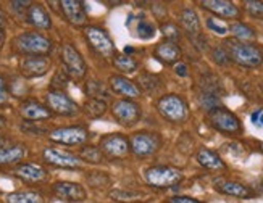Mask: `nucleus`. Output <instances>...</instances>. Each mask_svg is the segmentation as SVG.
<instances>
[{
  "label": "nucleus",
  "mask_w": 263,
  "mask_h": 203,
  "mask_svg": "<svg viewBox=\"0 0 263 203\" xmlns=\"http://www.w3.org/2000/svg\"><path fill=\"white\" fill-rule=\"evenodd\" d=\"M212 58H213V62L216 65H221V66H224V65H228V63L231 62L230 56H228V52L224 50L223 45H221V47H215L212 50Z\"/></svg>",
  "instance_id": "41"
},
{
  "label": "nucleus",
  "mask_w": 263,
  "mask_h": 203,
  "mask_svg": "<svg viewBox=\"0 0 263 203\" xmlns=\"http://www.w3.org/2000/svg\"><path fill=\"white\" fill-rule=\"evenodd\" d=\"M250 119H252V123L255 124V126L263 128V111H261V110L254 111V113H252V116H250Z\"/></svg>",
  "instance_id": "46"
},
{
  "label": "nucleus",
  "mask_w": 263,
  "mask_h": 203,
  "mask_svg": "<svg viewBox=\"0 0 263 203\" xmlns=\"http://www.w3.org/2000/svg\"><path fill=\"white\" fill-rule=\"evenodd\" d=\"M87 182L92 187H105L111 182V179L105 171H90L87 174Z\"/></svg>",
  "instance_id": "36"
},
{
  "label": "nucleus",
  "mask_w": 263,
  "mask_h": 203,
  "mask_svg": "<svg viewBox=\"0 0 263 203\" xmlns=\"http://www.w3.org/2000/svg\"><path fill=\"white\" fill-rule=\"evenodd\" d=\"M26 156V147L23 144L0 145V166H16Z\"/></svg>",
  "instance_id": "23"
},
{
  "label": "nucleus",
  "mask_w": 263,
  "mask_h": 203,
  "mask_svg": "<svg viewBox=\"0 0 263 203\" xmlns=\"http://www.w3.org/2000/svg\"><path fill=\"white\" fill-rule=\"evenodd\" d=\"M52 194L65 203H81L87 200L86 187L73 180H57L52 184Z\"/></svg>",
  "instance_id": "13"
},
{
  "label": "nucleus",
  "mask_w": 263,
  "mask_h": 203,
  "mask_svg": "<svg viewBox=\"0 0 263 203\" xmlns=\"http://www.w3.org/2000/svg\"><path fill=\"white\" fill-rule=\"evenodd\" d=\"M170 203H202V201L192 197H186V195H176L170 198Z\"/></svg>",
  "instance_id": "45"
},
{
  "label": "nucleus",
  "mask_w": 263,
  "mask_h": 203,
  "mask_svg": "<svg viewBox=\"0 0 263 203\" xmlns=\"http://www.w3.org/2000/svg\"><path fill=\"white\" fill-rule=\"evenodd\" d=\"M230 60L244 68H257L263 63V47L252 42H241L236 39H228L223 42Z\"/></svg>",
  "instance_id": "1"
},
{
  "label": "nucleus",
  "mask_w": 263,
  "mask_h": 203,
  "mask_svg": "<svg viewBox=\"0 0 263 203\" xmlns=\"http://www.w3.org/2000/svg\"><path fill=\"white\" fill-rule=\"evenodd\" d=\"M10 100V90H8V84L5 81V77L0 74V107H4L8 104Z\"/></svg>",
  "instance_id": "43"
},
{
  "label": "nucleus",
  "mask_w": 263,
  "mask_h": 203,
  "mask_svg": "<svg viewBox=\"0 0 263 203\" xmlns=\"http://www.w3.org/2000/svg\"><path fill=\"white\" fill-rule=\"evenodd\" d=\"M160 31H162L165 40H171V42H176L181 39V28L175 23H163L160 26Z\"/></svg>",
  "instance_id": "37"
},
{
  "label": "nucleus",
  "mask_w": 263,
  "mask_h": 203,
  "mask_svg": "<svg viewBox=\"0 0 263 203\" xmlns=\"http://www.w3.org/2000/svg\"><path fill=\"white\" fill-rule=\"evenodd\" d=\"M11 174L25 184H42L49 177L47 169L37 163H20L11 169Z\"/></svg>",
  "instance_id": "17"
},
{
  "label": "nucleus",
  "mask_w": 263,
  "mask_h": 203,
  "mask_svg": "<svg viewBox=\"0 0 263 203\" xmlns=\"http://www.w3.org/2000/svg\"><path fill=\"white\" fill-rule=\"evenodd\" d=\"M110 197L118 201H133V200L139 198L141 194H137V192H129V190H115V192H111Z\"/></svg>",
  "instance_id": "40"
},
{
  "label": "nucleus",
  "mask_w": 263,
  "mask_h": 203,
  "mask_svg": "<svg viewBox=\"0 0 263 203\" xmlns=\"http://www.w3.org/2000/svg\"><path fill=\"white\" fill-rule=\"evenodd\" d=\"M84 37L89 44V47L94 50L96 55H99L104 60H113L117 55V47L113 39L108 36V32L104 28L99 26H86Z\"/></svg>",
  "instance_id": "4"
},
{
  "label": "nucleus",
  "mask_w": 263,
  "mask_h": 203,
  "mask_svg": "<svg viewBox=\"0 0 263 203\" xmlns=\"http://www.w3.org/2000/svg\"><path fill=\"white\" fill-rule=\"evenodd\" d=\"M145 182L155 187V189H170L182 180V173L178 168L166 166V165H157L151 166L144 171Z\"/></svg>",
  "instance_id": "6"
},
{
  "label": "nucleus",
  "mask_w": 263,
  "mask_h": 203,
  "mask_svg": "<svg viewBox=\"0 0 263 203\" xmlns=\"http://www.w3.org/2000/svg\"><path fill=\"white\" fill-rule=\"evenodd\" d=\"M136 31H137L136 32L137 37L142 40H148V39L155 37V26L147 19H139V23H137V26H136Z\"/></svg>",
  "instance_id": "35"
},
{
  "label": "nucleus",
  "mask_w": 263,
  "mask_h": 203,
  "mask_svg": "<svg viewBox=\"0 0 263 203\" xmlns=\"http://www.w3.org/2000/svg\"><path fill=\"white\" fill-rule=\"evenodd\" d=\"M179 23H181V28L184 29V32L192 40H196L197 37H200L202 25H200V18L196 13V10H192V8L182 10L181 15H179Z\"/></svg>",
  "instance_id": "25"
},
{
  "label": "nucleus",
  "mask_w": 263,
  "mask_h": 203,
  "mask_svg": "<svg viewBox=\"0 0 263 203\" xmlns=\"http://www.w3.org/2000/svg\"><path fill=\"white\" fill-rule=\"evenodd\" d=\"M207 28L210 31H213L215 34H220V36H224V34H228V26H224L223 23H220L216 18H207Z\"/></svg>",
  "instance_id": "42"
},
{
  "label": "nucleus",
  "mask_w": 263,
  "mask_h": 203,
  "mask_svg": "<svg viewBox=\"0 0 263 203\" xmlns=\"http://www.w3.org/2000/svg\"><path fill=\"white\" fill-rule=\"evenodd\" d=\"M244 10L247 11V15H250L252 18L263 19V2H258V0H246Z\"/></svg>",
  "instance_id": "38"
},
{
  "label": "nucleus",
  "mask_w": 263,
  "mask_h": 203,
  "mask_svg": "<svg viewBox=\"0 0 263 203\" xmlns=\"http://www.w3.org/2000/svg\"><path fill=\"white\" fill-rule=\"evenodd\" d=\"M97 147L102 150L107 160H124L131 153L129 139L120 132L102 135Z\"/></svg>",
  "instance_id": "10"
},
{
  "label": "nucleus",
  "mask_w": 263,
  "mask_h": 203,
  "mask_svg": "<svg viewBox=\"0 0 263 203\" xmlns=\"http://www.w3.org/2000/svg\"><path fill=\"white\" fill-rule=\"evenodd\" d=\"M175 71H176L178 76L186 77V76H187V66H186L184 63H178V65L175 66Z\"/></svg>",
  "instance_id": "47"
},
{
  "label": "nucleus",
  "mask_w": 263,
  "mask_h": 203,
  "mask_svg": "<svg viewBox=\"0 0 263 203\" xmlns=\"http://www.w3.org/2000/svg\"><path fill=\"white\" fill-rule=\"evenodd\" d=\"M52 68V60L45 55L37 56H21L18 63L20 74L25 79H36L45 76Z\"/></svg>",
  "instance_id": "14"
},
{
  "label": "nucleus",
  "mask_w": 263,
  "mask_h": 203,
  "mask_svg": "<svg viewBox=\"0 0 263 203\" xmlns=\"http://www.w3.org/2000/svg\"><path fill=\"white\" fill-rule=\"evenodd\" d=\"M108 104L105 100L100 98H87L83 105V111L90 118V119H99L107 113Z\"/></svg>",
  "instance_id": "29"
},
{
  "label": "nucleus",
  "mask_w": 263,
  "mask_h": 203,
  "mask_svg": "<svg viewBox=\"0 0 263 203\" xmlns=\"http://www.w3.org/2000/svg\"><path fill=\"white\" fill-rule=\"evenodd\" d=\"M181 47L176 42L171 40H163L157 44V47L154 49V56L163 65H176L181 58Z\"/></svg>",
  "instance_id": "22"
},
{
  "label": "nucleus",
  "mask_w": 263,
  "mask_h": 203,
  "mask_svg": "<svg viewBox=\"0 0 263 203\" xmlns=\"http://www.w3.org/2000/svg\"><path fill=\"white\" fill-rule=\"evenodd\" d=\"M162 147V137L157 132L139 131L134 132L129 137L131 153L137 158H148L155 155Z\"/></svg>",
  "instance_id": "9"
},
{
  "label": "nucleus",
  "mask_w": 263,
  "mask_h": 203,
  "mask_svg": "<svg viewBox=\"0 0 263 203\" xmlns=\"http://www.w3.org/2000/svg\"><path fill=\"white\" fill-rule=\"evenodd\" d=\"M84 92L87 94V98H100V100H108L110 98V89L100 81H96V79H90V81L86 83Z\"/></svg>",
  "instance_id": "32"
},
{
  "label": "nucleus",
  "mask_w": 263,
  "mask_h": 203,
  "mask_svg": "<svg viewBox=\"0 0 263 203\" xmlns=\"http://www.w3.org/2000/svg\"><path fill=\"white\" fill-rule=\"evenodd\" d=\"M70 81V76L65 71H57L53 79H52V90H65Z\"/></svg>",
  "instance_id": "39"
},
{
  "label": "nucleus",
  "mask_w": 263,
  "mask_h": 203,
  "mask_svg": "<svg viewBox=\"0 0 263 203\" xmlns=\"http://www.w3.org/2000/svg\"><path fill=\"white\" fill-rule=\"evenodd\" d=\"M199 5L203 10H207L215 16L223 18V19L241 18V10L233 2H228V0H202V2H199Z\"/></svg>",
  "instance_id": "20"
},
{
  "label": "nucleus",
  "mask_w": 263,
  "mask_h": 203,
  "mask_svg": "<svg viewBox=\"0 0 263 203\" xmlns=\"http://www.w3.org/2000/svg\"><path fill=\"white\" fill-rule=\"evenodd\" d=\"M4 44H5V28L0 26V49L4 47Z\"/></svg>",
  "instance_id": "49"
},
{
  "label": "nucleus",
  "mask_w": 263,
  "mask_h": 203,
  "mask_svg": "<svg viewBox=\"0 0 263 203\" xmlns=\"http://www.w3.org/2000/svg\"><path fill=\"white\" fill-rule=\"evenodd\" d=\"M45 105L47 108L53 113V115H59V116H65V118H71L79 115V105L76 102L68 95L65 90H49L45 94Z\"/></svg>",
  "instance_id": "12"
},
{
  "label": "nucleus",
  "mask_w": 263,
  "mask_h": 203,
  "mask_svg": "<svg viewBox=\"0 0 263 203\" xmlns=\"http://www.w3.org/2000/svg\"><path fill=\"white\" fill-rule=\"evenodd\" d=\"M26 23L31 25L34 29H39V31H49L52 28V16L47 11L42 4L39 2H32L26 11Z\"/></svg>",
  "instance_id": "21"
},
{
  "label": "nucleus",
  "mask_w": 263,
  "mask_h": 203,
  "mask_svg": "<svg viewBox=\"0 0 263 203\" xmlns=\"http://www.w3.org/2000/svg\"><path fill=\"white\" fill-rule=\"evenodd\" d=\"M31 4H32V2H28V0H23V2H20V0H18V2H10L8 5H10V8H11V10L15 11V13L25 16Z\"/></svg>",
  "instance_id": "44"
},
{
  "label": "nucleus",
  "mask_w": 263,
  "mask_h": 203,
  "mask_svg": "<svg viewBox=\"0 0 263 203\" xmlns=\"http://www.w3.org/2000/svg\"><path fill=\"white\" fill-rule=\"evenodd\" d=\"M110 113L113 119L124 128H133L142 118V108L139 104L129 98H118L111 104Z\"/></svg>",
  "instance_id": "7"
},
{
  "label": "nucleus",
  "mask_w": 263,
  "mask_h": 203,
  "mask_svg": "<svg viewBox=\"0 0 263 203\" xmlns=\"http://www.w3.org/2000/svg\"><path fill=\"white\" fill-rule=\"evenodd\" d=\"M18 113L26 123H41L45 119H50L53 116V113L47 108V105L41 104L39 100H34V98L23 100L18 107Z\"/></svg>",
  "instance_id": "18"
},
{
  "label": "nucleus",
  "mask_w": 263,
  "mask_h": 203,
  "mask_svg": "<svg viewBox=\"0 0 263 203\" xmlns=\"http://www.w3.org/2000/svg\"><path fill=\"white\" fill-rule=\"evenodd\" d=\"M63 71L73 79H84L87 74V63L73 44H63L60 50Z\"/></svg>",
  "instance_id": "11"
},
{
  "label": "nucleus",
  "mask_w": 263,
  "mask_h": 203,
  "mask_svg": "<svg viewBox=\"0 0 263 203\" xmlns=\"http://www.w3.org/2000/svg\"><path fill=\"white\" fill-rule=\"evenodd\" d=\"M199 105L207 110V113L216 107H221V102H220V95L212 94V92H205V90H200L199 94Z\"/></svg>",
  "instance_id": "34"
},
{
  "label": "nucleus",
  "mask_w": 263,
  "mask_h": 203,
  "mask_svg": "<svg viewBox=\"0 0 263 203\" xmlns=\"http://www.w3.org/2000/svg\"><path fill=\"white\" fill-rule=\"evenodd\" d=\"M162 86V79H160L157 74H152V73H142L137 77V87L141 89V92H155V90L160 89Z\"/></svg>",
  "instance_id": "33"
},
{
  "label": "nucleus",
  "mask_w": 263,
  "mask_h": 203,
  "mask_svg": "<svg viewBox=\"0 0 263 203\" xmlns=\"http://www.w3.org/2000/svg\"><path fill=\"white\" fill-rule=\"evenodd\" d=\"M228 29L231 31V34L236 37V40H241V42H249V40H254L257 37L255 29L252 26L246 25V23H241V21H234Z\"/></svg>",
  "instance_id": "31"
},
{
  "label": "nucleus",
  "mask_w": 263,
  "mask_h": 203,
  "mask_svg": "<svg viewBox=\"0 0 263 203\" xmlns=\"http://www.w3.org/2000/svg\"><path fill=\"white\" fill-rule=\"evenodd\" d=\"M258 147H260V150L263 152V142H260V144H258Z\"/></svg>",
  "instance_id": "50"
},
{
  "label": "nucleus",
  "mask_w": 263,
  "mask_h": 203,
  "mask_svg": "<svg viewBox=\"0 0 263 203\" xmlns=\"http://www.w3.org/2000/svg\"><path fill=\"white\" fill-rule=\"evenodd\" d=\"M78 158L81 161L90 165H104L107 161V158L104 156V153H102V150L97 145H83L78 153Z\"/></svg>",
  "instance_id": "28"
},
{
  "label": "nucleus",
  "mask_w": 263,
  "mask_h": 203,
  "mask_svg": "<svg viewBox=\"0 0 263 203\" xmlns=\"http://www.w3.org/2000/svg\"><path fill=\"white\" fill-rule=\"evenodd\" d=\"M2 142H4V137H2V135H0V145H2Z\"/></svg>",
  "instance_id": "51"
},
{
  "label": "nucleus",
  "mask_w": 263,
  "mask_h": 203,
  "mask_svg": "<svg viewBox=\"0 0 263 203\" xmlns=\"http://www.w3.org/2000/svg\"><path fill=\"white\" fill-rule=\"evenodd\" d=\"M42 160H44V163H47L53 168L73 169V171L83 168V161L79 160L78 155L60 150V149H55V147H47V149L42 150Z\"/></svg>",
  "instance_id": "15"
},
{
  "label": "nucleus",
  "mask_w": 263,
  "mask_h": 203,
  "mask_svg": "<svg viewBox=\"0 0 263 203\" xmlns=\"http://www.w3.org/2000/svg\"><path fill=\"white\" fill-rule=\"evenodd\" d=\"M108 89L113 94L121 95V98L133 100V98H137L142 95L141 89L137 87V84L123 74H111L108 77Z\"/></svg>",
  "instance_id": "19"
},
{
  "label": "nucleus",
  "mask_w": 263,
  "mask_h": 203,
  "mask_svg": "<svg viewBox=\"0 0 263 203\" xmlns=\"http://www.w3.org/2000/svg\"><path fill=\"white\" fill-rule=\"evenodd\" d=\"M215 189L220 192V194L224 195H230L234 198H252L254 197V190L249 189L247 186L241 184V182H236V180H226V179H220L215 182Z\"/></svg>",
  "instance_id": "24"
},
{
  "label": "nucleus",
  "mask_w": 263,
  "mask_h": 203,
  "mask_svg": "<svg viewBox=\"0 0 263 203\" xmlns=\"http://www.w3.org/2000/svg\"><path fill=\"white\" fill-rule=\"evenodd\" d=\"M113 66H115V70L120 71V74L126 76V74H131V73H136L137 68H139V63H137L136 58H133L131 55H115V58L111 60Z\"/></svg>",
  "instance_id": "30"
},
{
  "label": "nucleus",
  "mask_w": 263,
  "mask_h": 203,
  "mask_svg": "<svg viewBox=\"0 0 263 203\" xmlns=\"http://www.w3.org/2000/svg\"><path fill=\"white\" fill-rule=\"evenodd\" d=\"M196 160L202 168L210 169V171H220V169L226 168L221 156L210 149H199V152L196 153Z\"/></svg>",
  "instance_id": "26"
},
{
  "label": "nucleus",
  "mask_w": 263,
  "mask_h": 203,
  "mask_svg": "<svg viewBox=\"0 0 263 203\" xmlns=\"http://www.w3.org/2000/svg\"><path fill=\"white\" fill-rule=\"evenodd\" d=\"M157 111L163 119L175 124L184 123L189 116V107L186 100L176 94H166L160 97L157 102Z\"/></svg>",
  "instance_id": "3"
},
{
  "label": "nucleus",
  "mask_w": 263,
  "mask_h": 203,
  "mask_svg": "<svg viewBox=\"0 0 263 203\" xmlns=\"http://www.w3.org/2000/svg\"><path fill=\"white\" fill-rule=\"evenodd\" d=\"M207 119L210 123V126L226 135H239L242 134V123L233 111L228 108L216 107L207 113Z\"/></svg>",
  "instance_id": "5"
},
{
  "label": "nucleus",
  "mask_w": 263,
  "mask_h": 203,
  "mask_svg": "<svg viewBox=\"0 0 263 203\" xmlns=\"http://www.w3.org/2000/svg\"><path fill=\"white\" fill-rule=\"evenodd\" d=\"M63 18L74 28H86L87 25V11L86 4L81 0H62L59 2Z\"/></svg>",
  "instance_id": "16"
},
{
  "label": "nucleus",
  "mask_w": 263,
  "mask_h": 203,
  "mask_svg": "<svg viewBox=\"0 0 263 203\" xmlns=\"http://www.w3.org/2000/svg\"><path fill=\"white\" fill-rule=\"evenodd\" d=\"M7 124H8V121H7V116L4 115L2 111H0V129H5V128H7Z\"/></svg>",
  "instance_id": "48"
},
{
  "label": "nucleus",
  "mask_w": 263,
  "mask_h": 203,
  "mask_svg": "<svg viewBox=\"0 0 263 203\" xmlns=\"http://www.w3.org/2000/svg\"><path fill=\"white\" fill-rule=\"evenodd\" d=\"M11 47L21 56H37L45 55L47 56L52 52L53 44L52 40L42 32L37 31H26L21 32L11 40Z\"/></svg>",
  "instance_id": "2"
},
{
  "label": "nucleus",
  "mask_w": 263,
  "mask_h": 203,
  "mask_svg": "<svg viewBox=\"0 0 263 203\" xmlns=\"http://www.w3.org/2000/svg\"><path fill=\"white\" fill-rule=\"evenodd\" d=\"M7 203H45V198L37 190H16L5 197Z\"/></svg>",
  "instance_id": "27"
},
{
  "label": "nucleus",
  "mask_w": 263,
  "mask_h": 203,
  "mask_svg": "<svg viewBox=\"0 0 263 203\" xmlns=\"http://www.w3.org/2000/svg\"><path fill=\"white\" fill-rule=\"evenodd\" d=\"M90 139V132L86 126H62L49 132V140L66 147H83Z\"/></svg>",
  "instance_id": "8"
}]
</instances>
